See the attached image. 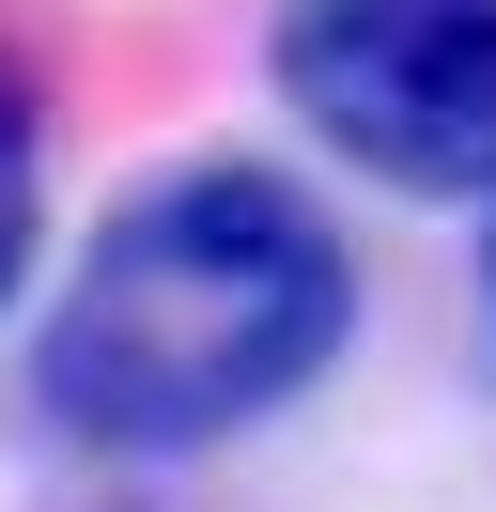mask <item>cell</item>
Listing matches in <instances>:
<instances>
[{
    "label": "cell",
    "instance_id": "obj_3",
    "mask_svg": "<svg viewBox=\"0 0 496 512\" xmlns=\"http://www.w3.org/2000/svg\"><path fill=\"white\" fill-rule=\"evenodd\" d=\"M31 249H47V94L0 47V311L31 295Z\"/></svg>",
    "mask_w": 496,
    "mask_h": 512
},
{
    "label": "cell",
    "instance_id": "obj_4",
    "mask_svg": "<svg viewBox=\"0 0 496 512\" xmlns=\"http://www.w3.org/2000/svg\"><path fill=\"white\" fill-rule=\"evenodd\" d=\"M481 326H496V218H481Z\"/></svg>",
    "mask_w": 496,
    "mask_h": 512
},
{
    "label": "cell",
    "instance_id": "obj_2",
    "mask_svg": "<svg viewBox=\"0 0 496 512\" xmlns=\"http://www.w3.org/2000/svg\"><path fill=\"white\" fill-rule=\"evenodd\" d=\"M264 94L341 171L496 218V0H264Z\"/></svg>",
    "mask_w": 496,
    "mask_h": 512
},
{
    "label": "cell",
    "instance_id": "obj_1",
    "mask_svg": "<svg viewBox=\"0 0 496 512\" xmlns=\"http://www.w3.org/2000/svg\"><path fill=\"white\" fill-rule=\"evenodd\" d=\"M357 342V249L264 156H171L62 249L31 404L78 450H217Z\"/></svg>",
    "mask_w": 496,
    "mask_h": 512
}]
</instances>
